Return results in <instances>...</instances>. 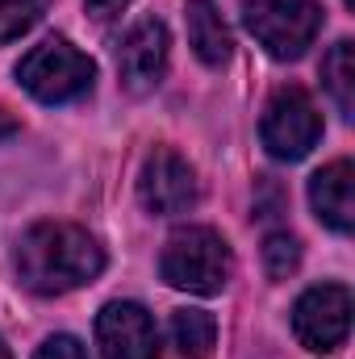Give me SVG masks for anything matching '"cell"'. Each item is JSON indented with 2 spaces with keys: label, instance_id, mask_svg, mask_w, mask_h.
<instances>
[{
  "label": "cell",
  "instance_id": "1",
  "mask_svg": "<svg viewBox=\"0 0 355 359\" xmlns=\"http://www.w3.org/2000/svg\"><path fill=\"white\" fill-rule=\"evenodd\" d=\"M17 280L38 297H59L105 271V251L84 226L72 222H38L21 234L13 255Z\"/></svg>",
  "mask_w": 355,
  "mask_h": 359
},
{
  "label": "cell",
  "instance_id": "2",
  "mask_svg": "<svg viewBox=\"0 0 355 359\" xmlns=\"http://www.w3.org/2000/svg\"><path fill=\"white\" fill-rule=\"evenodd\" d=\"M159 271L172 288L196 292V297H213L230 284L234 271V255L226 247V238L209 226H184L168 238Z\"/></svg>",
  "mask_w": 355,
  "mask_h": 359
},
{
  "label": "cell",
  "instance_id": "3",
  "mask_svg": "<svg viewBox=\"0 0 355 359\" xmlns=\"http://www.w3.org/2000/svg\"><path fill=\"white\" fill-rule=\"evenodd\" d=\"M17 80L42 104H67L84 96L96 80V67L84 50H76L67 38H46L17 63Z\"/></svg>",
  "mask_w": 355,
  "mask_h": 359
},
{
  "label": "cell",
  "instance_id": "4",
  "mask_svg": "<svg viewBox=\"0 0 355 359\" xmlns=\"http://www.w3.org/2000/svg\"><path fill=\"white\" fill-rule=\"evenodd\" d=\"M243 25L272 59L288 63L314 46L322 13L314 0H243Z\"/></svg>",
  "mask_w": 355,
  "mask_h": 359
},
{
  "label": "cell",
  "instance_id": "5",
  "mask_svg": "<svg viewBox=\"0 0 355 359\" xmlns=\"http://www.w3.org/2000/svg\"><path fill=\"white\" fill-rule=\"evenodd\" d=\"M260 138H264L267 155H276V159H288V163L305 159L322 138V113H318L314 96L297 84L280 88L264 109Z\"/></svg>",
  "mask_w": 355,
  "mask_h": 359
},
{
  "label": "cell",
  "instance_id": "6",
  "mask_svg": "<svg viewBox=\"0 0 355 359\" xmlns=\"http://www.w3.org/2000/svg\"><path fill=\"white\" fill-rule=\"evenodd\" d=\"M293 334L318 355L339 351L351 334V292L343 284H318L301 292V301L293 305Z\"/></svg>",
  "mask_w": 355,
  "mask_h": 359
},
{
  "label": "cell",
  "instance_id": "7",
  "mask_svg": "<svg viewBox=\"0 0 355 359\" xmlns=\"http://www.w3.org/2000/svg\"><path fill=\"white\" fill-rule=\"evenodd\" d=\"M96 347L105 359H159L155 318L134 301H109L96 313Z\"/></svg>",
  "mask_w": 355,
  "mask_h": 359
},
{
  "label": "cell",
  "instance_id": "8",
  "mask_svg": "<svg viewBox=\"0 0 355 359\" xmlns=\"http://www.w3.org/2000/svg\"><path fill=\"white\" fill-rule=\"evenodd\" d=\"M138 196L151 213L159 217H176L188 213L196 205V172L180 159L176 151L159 147L147 163H142V176H138Z\"/></svg>",
  "mask_w": 355,
  "mask_h": 359
},
{
  "label": "cell",
  "instance_id": "9",
  "mask_svg": "<svg viewBox=\"0 0 355 359\" xmlns=\"http://www.w3.org/2000/svg\"><path fill=\"white\" fill-rule=\"evenodd\" d=\"M168 72V25L147 17L117 46V76L130 92H151Z\"/></svg>",
  "mask_w": 355,
  "mask_h": 359
},
{
  "label": "cell",
  "instance_id": "10",
  "mask_svg": "<svg viewBox=\"0 0 355 359\" xmlns=\"http://www.w3.org/2000/svg\"><path fill=\"white\" fill-rule=\"evenodd\" d=\"M309 205L339 234H347L355 226V168L347 159H335L330 168H322L309 180Z\"/></svg>",
  "mask_w": 355,
  "mask_h": 359
},
{
  "label": "cell",
  "instance_id": "11",
  "mask_svg": "<svg viewBox=\"0 0 355 359\" xmlns=\"http://www.w3.org/2000/svg\"><path fill=\"white\" fill-rule=\"evenodd\" d=\"M184 17H188V42L196 50V59L209 63V67H222L234 50V38H230L226 21L217 13V4L213 0H188Z\"/></svg>",
  "mask_w": 355,
  "mask_h": 359
},
{
  "label": "cell",
  "instance_id": "12",
  "mask_svg": "<svg viewBox=\"0 0 355 359\" xmlns=\"http://www.w3.org/2000/svg\"><path fill=\"white\" fill-rule=\"evenodd\" d=\"M172 339L184 359H209L217 347V322L205 309H176L172 313Z\"/></svg>",
  "mask_w": 355,
  "mask_h": 359
},
{
  "label": "cell",
  "instance_id": "13",
  "mask_svg": "<svg viewBox=\"0 0 355 359\" xmlns=\"http://www.w3.org/2000/svg\"><path fill=\"white\" fill-rule=\"evenodd\" d=\"M322 84L326 92L335 96V104H339V113L343 117H351L355 113V46L343 38V42H335L330 46V55L322 59Z\"/></svg>",
  "mask_w": 355,
  "mask_h": 359
},
{
  "label": "cell",
  "instance_id": "14",
  "mask_svg": "<svg viewBox=\"0 0 355 359\" xmlns=\"http://www.w3.org/2000/svg\"><path fill=\"white\" fill-rule=\"evenodd\" d=\"M51 0H0V42L21 38L25 29H34L42 21Z\"/></svg>",
  "mask_w": 355,
  "mask_h": 359
},
{
  "label": "cell",
  "instance_id": "15",
  "mask_svg": "<svg viewBox=\"0 0 355 359\" xmlns=\"http://www.w3.org/2000/svg\"><path fill=\"white\" fill-rule=\"evenodd\" d=\"M301 264V247L293 234H267L264 238V268L272 280H288Z\"/></svg>",
  "mask_w": 355,
  "mask_h": 359
},
{
  "label": "cell",
  "instance_id": "16",
  "mask_svg": "<svg viewBox=\"0 0 355 359\" xmlns=\"http://www.w3.org/2000/svg\"><path fill=\"white\" fill-rule=\"evenodd\" d=\"M34 359H88V351H84L80 339H72V334H55V339H46V343L38 347V355Z\"/></svg>",
  "mask_w": 355,
  "mask_h": 359
},
{
  "label": "cell",
  "instance_id": "17",
  "mask_svg": "<svg viewBox=\"0 0 355 359\" xmlns=\"http://www.w3.org/2000/svg\"><path fill=\"white\" fill-rule=\"evenodd\" d=\"M130 0H88V8L96 13V17H113V13H121Z\"/></svg>",
  "mask_w": 355,
  "mask_h": 359
},
{
  "label": "cell",
  "instance_id": "18",
  "mask_svg": "<svg viewBox=\"0 0 355 359\" xmlns=\"http://www.w3.org/2000/svg\"><path fill=\"white\" fill-rule=\"evenodd\" d=\"M13 134H17V121H13V117H8V113L0 109V142H8Z\"/></svg>",
  "mask_w": 355,
  "mask_h": 359
},
{
  "label": "cell",
  "instance_id": "19",
  "mask_svg": "<svg viewBox=\"0 0 355 359\" xmlns=\"http://www.w3.org/2000/svg\"><path fill=\"white\" fill-rule=\"evenodd\" d=\"M0 359H13V355H8V347H4V343H0Z\"/></svg>",
  "mask_w": 355,
  "mask_h": 359
}]
</instances>
